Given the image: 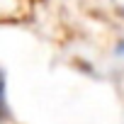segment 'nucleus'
Returning a JSON list of instances; mask_svg holds the SVG:
<instances>
[{"label":"nucleus","mask_w":124,"mask_h":124,"mask_svg":"<svg viewBox=\"0 0 124 124\" xmlns=\"http://www.w3.org/2000/svg\"><path fill=\"white\" fill-rule=\"evenodd\" d=\"M10 119V105H8V78L5 71L0 68V122Z\"/></svg>","instance_id":"nucleus-1"},{"label":"nucleus","mask_w":124,"mask_h":124,"mask_svg":"<svg viewBox=\"0 0 124 124\" xmlns=\"http://www.w3.org/2000/svg\"><path fill=\"white\" fill-rule=\"evenodd\" d=\"M117 56H122V58H124V41H119V44H117Z\"/></svg>","instance_id":"nucleus-2"}]
</instances>
